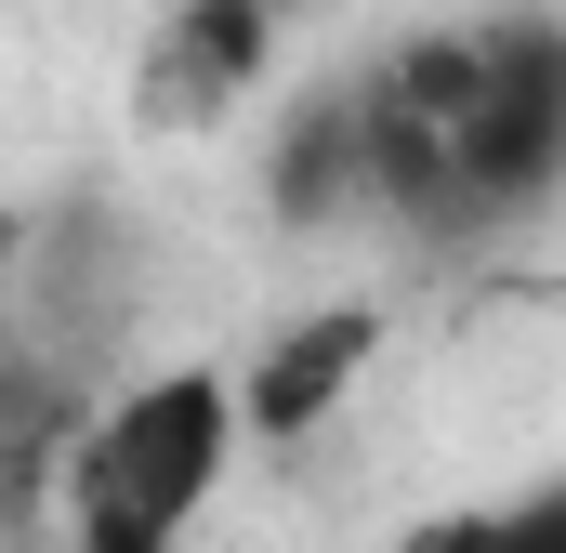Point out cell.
I'll use <instances>...</instances> for the list:
<instances>
[{
  "label": "cell",
  "mask_w": 566,
  "mask_h": 553,
  "mask_svg": "<svg viewBox=\"0 0 566 553\" xmlns=\"http://www.w3.org/2000/svg\"><path fill=\"white\" fill-rule=\"evenodd\" d=\"M396 553H566V488H527V501H474V514H422Z\"/></svg>",
  "instance_id": "5b68a950"
},
{
  "label": "cell",
  "mask_w": 566,
  "mask_h": 553,
  "mask_svg": "<svg viewBox=\"0 0 566 553\" xmlns=\"http://www.w3.org/2000/svg\"><path fill=\"white\" fill-rule=\"evenodd\" d=\"M369 356H382V303H303L290 330H264L251 369H224V396H238V448H303L316 421L369 383Z\"/></svg>",
  "instance_id": "7a4b0ae2"
},
{
  "label": "cell",
  "mask_w": 566,
  "mask_h": 553,
  "mask_svg": "<svg viewBox=\"0 0 566 553\" xmlns=\"http://www.w3.org/2000/svg\"><path fill=\"white\" fill-rule=\"evenodd\" d=\"M277 13L290 0H171L158 40H145L133 106L158 133H211L224 106H251V80H264V53H277Z\"/></svg>",
  "instance_id": "3957f363"
},
{
  "label": "cell",
  "mask_w": 566,
  "mask_h": 553,
  "mask_svg": "<svg viewBox=\"0 0 566 553\" xmlns=\"http://www.w3.org/2000/svg\"><path fill=\"white\" fill-rule=\"evenodd\" d=\"M224 474H238V396H224L211 356H171L66 435V541L80 553H185L198 514L224 501Z\"/></svg>",
  "instance_id": "6da1fadb"
},
{
  "label": "cell",
  "mask_w": 566,
  "mask_h": 553,
  "mask_svg": "<svg viewBox=\"0 0 566 553\" xmlns=\"http://www.w3.org/2000/svg\"><path fill=\"white\" fill-rule=\"evenodd\" d=\"M277 225H356L369 211V106H356V80H329V93H303L290 106V133H277Z\"/></svg>",
  "instance_id": "277c9868"
}]
</instances>
